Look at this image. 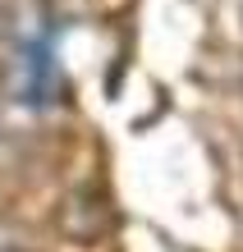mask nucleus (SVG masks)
<instances>
[{
	"mask_svg": "<svg viewBox=\"0 0 243 252\" xmlns=\"http://www.w3.org/2000/svg\"><path fill=\"white\" fill-rule=\"evenodd\" d=\"M239 96H243V73H239Z\"/></svg>",
	"mask_w": 243,
	"mask_h": 252,
	"instance_id": "f257e3e1",
	"label": "nucleus"
},
{
	"mask_svg": "<svg viewBox=\"0 0 243 252\" xmlns=\"http://www.w3.org/2000/svg\"><path fill=\"white\" fill-rule=\"evenodd\" d=\"M239 19H243V5H239Z\"/></svg>",
	"mask_w": 243,
	"mask_h": 252,
	"instance_id": "f03ea898",
	"label": "nucleus"
}]
</instances>
